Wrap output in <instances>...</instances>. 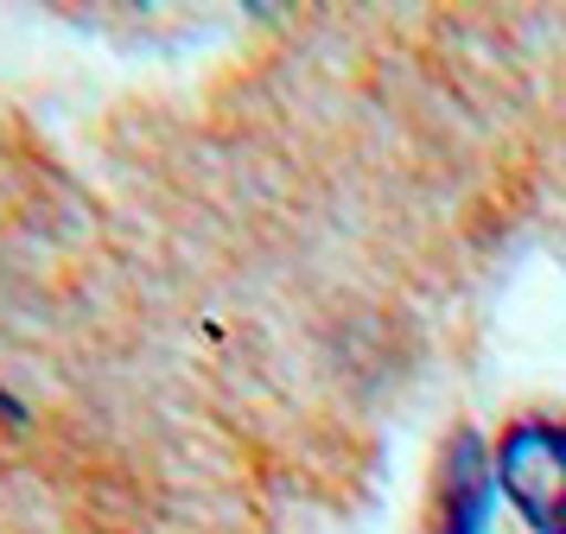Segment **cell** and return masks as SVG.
I'll use <instances>...</instances> for the list:
<instances>
[{
    "mask_svg": "<svg viewBox=\"0 0 566 534\" xmlns=\"http://www.w3.org/2000/svg\"><path fill=\"white\" fill-rule=\"evenodd\" d=\"M496 483L535 534H566V420H515L496 446Z\"/></svg>",
    "mask_w": 566,
    "mask_h": 534,
    "instance_id": "obj_1",
    "label": "cell"
},
{
    "mask_svg": "<svg viewBox=\"0 0 566 534\" xmlns=\"http://www.w3.org/2000/svg\"><path fill=\"white\" fill-rule=\"evenodd\" d=\"M484 452L478 439H459L452 446V464L439 478V503H433V534H478L484 528Z\"/></svg>",
    "mask_w": 566,
    "mask_h": 534,
    "instance_id": "obj_2",
    "label": "cell"
}]
</instances>
